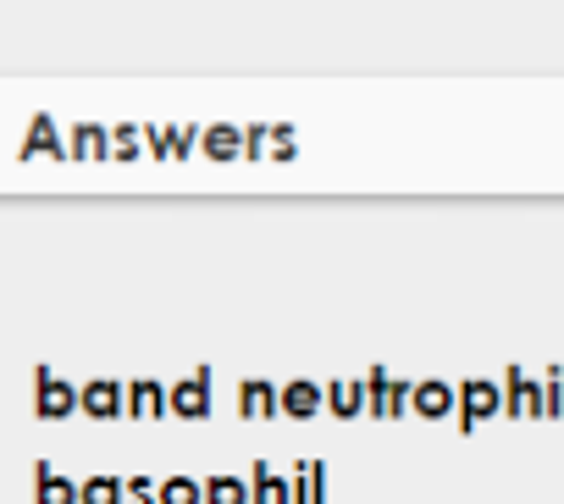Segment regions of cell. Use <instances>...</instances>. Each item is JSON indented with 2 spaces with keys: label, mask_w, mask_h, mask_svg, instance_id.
I'll list each match as a JSON object with an SVG mask.
<instances>
[{
  "label": "cell",
  "mask_w": 564,
  "mask_h": 504,
  "mask_svg": "<svg viewBox=\"0 0 564 504\" xmlns=\"http://www.w3.org/2000/svg\"><path fill=\"white\" fill-rule=\"evenodd\" d=\"M34 416L40 421H67L73 410H84V388H73L67 377H56L51 366H34Z\"/></svg>",
  "instance_id": "6da1fadb"
},
{
  "label": "cell",
  "mask_w": 564,
  "mask_h": 504,
  "mask_svg": "<svg viewBox=\"0 0 564 504\" xmlns=\"http://www.w3.org/2000/svg\"><path fill=\"white\" fill-rule=\"evenodd\" d=\"M503 410V377H465L459 383V432L470 438L481 421Z\"/></svg>",
  "instance_id": "7a4b0ae2"
},
{
  "label": "cell",
  "mask_w": 564,
  "mask_h": 504,
  "mask_svg": "<svg viewBox=\"0 0 564 504\" xmlns=\"http://www.w3.org/2000/svg\"><path fill=\"white\" fill-rule=\"evenodd\" d=\"M366 394H371V416L377 421H399L404 410H415V383L393 377L388 366H371L366 372Z\"/></svg>",
  "instance_id": "3957f363"
},
{
  "label": "cell",
  "mask_w": 564,
  "mask_h": 504,
  "mask_svg": "<svg viewBox=\"0 0 564 504\" xmlns=\"http://www.w3.org/2000/svg\"><path fill=\"white\" fill-rule=\"evenodd\" d=\"M503 416H514V421L547 416V388H542V377H531L525 366H503Z\"/></svg>",
  "instance_id": "277c9868"
},
{
  "label": "cell",
  "mask_w": 564,
  "mask_h": 504,
  "mask_svg": "<svg viewBox=\"0 0 564 504\" xmlns=\"http://www.w3.org/2000/svg\"><path fill=\"white\" fill-rule=\"evenodd\" d=\"M172 416L177 421H205L210 416V366H194L188 377L172 383Z\"/></svg>",
  "instance_id": "5b68a950"
},
{
  "label": "cell",
  "mask_w": 564,
  "mask_h": 504,
  "mask_svg": "<svg viewBox=\"0 0 564 504\" xmlns=\"http://www.w3.org/2000/svg\"><path fill=\"white\" fill-rule=\"evenodd\" d=\"M84 416H89V421H117V416H128V383H117V377H89V383H84Z\"/></svg>",
  "instance_id": "8992f818"
},
{
  "label": "cell",
  "mask_w": 564,
  "mask_h": 504,
  "mask_svg": "<svg viewBox=\"0 0 564 504\" xmlns=\"http://www.w3.org/2000/svg\"><path fill=\"white\" fill-rule=\"evenodd\" d=\"M415 416L421 421H459V388L454 383H443V377H421L415 383Z\"/></svg>",
  "instance_id": "52a82bcc"
},
{
  "label": "cell",
  "mask_w": 564,
  "mask_h": 504,
  "mask_svg": "<svg viewBox=\"0 0 564 504\" xmlns=\"http://www.w3.org/2000/svg\"><path fill=\"white\" fill-rule=\"evenodd\" d=\"M34 504H84V482H73L51 460H34Z\"/></svg>",
  "instance_id": "ba28073f"
},
{
  "label": "cell",
  "mask_w": 564,
  "mask_h": 504,
  "mask_svg": "<svg viewBox=\"0 0 564 504\" xmlns=\"http://www.w3.org/2000/svg\"><path fill=\"white\" fill-rule=\"evenodd\" d=\"M327 410V388L311 383V377H289L282 383V416L289 421H316Z\"/></svg>",
  "instance_id": "9c48e42d"
},
{
  "label": "cell",
  "mask_w": 564,
  "mask_h": 504,
  "mask_svg": "<svg viewBox=\"0 0 564 504\" xmlns=\"http://www.w3.org/2000/svg\"><path fill=\"white\" fill-rule=\"evenodd\" d=\"M128 416H133V421H161V416H172V388L155 383V377H133V383H128Z\"/></svg>",
  "instance_id": "30bf717a"
},
{
  "label": "cell",
  "mask_w": 564,
  "mask_h": 504,
  "mask_svg": "<svg viewBox=\"0 0 564 504\" xmlns=\"http://www.w3.org/2000/svg\"><path fill=\"white\" fill-rule=\"evenodd\" d=\"M238 416H243V421H271V416H282V388L265 383V377H243V383H238Z\"/></svg>",
  "instance_id": "8fae6325"
},
{
  "label": "cell",
  "mask_w": 564,
  "mask_h": 504,
  "mask_svg": "<svg viewBox=\"0 0 564 504\" xmlns=\"http://www.w3.org/2000/svg\"><path fill=\"white\" fill-rule=\"evenodd\" d=\"M327 410H333L338 421L371 416V394H366V377H333V383H327Z\"/></svg>",
  "instance_id": "7c38bea8"
},
{
  "label": "cell",
  "mask_w": 564,
  "mask_h": 504,
  "mask_svg": "<svg viewBox=\"0 0 564 504\" xmlns=\"http://www.w3.org/2000/svg\"><path fill=\"white\" fill-rule=\"evenodd\" d=\"M249 493H254V504H294V476H282L265 460H254L249 465Z\"/></svg>",
  "instance_id": "4fadbf2b"
},
{
  "label": "cell",
  "mask_w": 564,
  "mask_h": 504,
  "mask_svg": "<svg viewBox=\"0 0 564 504\" xmlns=\"http://www.w3.org/2000/svg\"><path fill=\"white\" fill-rule=\"evenodd\" d=\"M294 504H327V460L294 465Z\"/></svg>",
  "instance_id": "5bb4252c"
},
{
  "label": "cell",
  "mask_w": 564,
  "mask_h": 504,
  "mask_svg": "<svg viewBox=\"0 0 564 504\" xmlns=\"http://www.w3.org/2000/svg\"><path fill=\"white\" fill-rule=\"evenodd\" d=\"M23 156H56V161H73V150L62 144V133H56V122H51L45 111L29 122V144H23Z\"/></svg>",
  "instance_id": "9a60e30c"
},
{
  "label": "cell",
  "mask_w": 564,
  "mask_h": 504,
  "mask_svg": "<svg viewBox=\"0 0 564 504\" xmlns=\"http://www.w3.org/2000/svg\"><path fill=\"white\" fill-rule=\"evenodd\" d=\"M67 150H73V161H111V133L95 128V122H78L73 139H67Z\"/></svg>",
  "instance_id": "2e32d148"
},
{
  "label": "cell",
  "mask_w": 564,
  "mask_h": 504,
  "mask_svg": "<svg viewBox=\"0 0 564 504\" xmlns=\"http://www.w3.org/2000/svg\"><path fill=\"white\" fill-rule=\"evenodd\" d=\"M199 150H205L210 161H243L249 139H243L238 128H205V133H199Z\"/></svg>",
  "instance_id": "e0dca14e"
},
{
  "label": "cell",
  "mask_w": 564,
  "mask_h": 504,
  "mask_svg": "<svg viewBox=\"0 0 564 504\" xmlns=\"http://www.w3.org/2000/svg\"><path fill=\"white\" fill-rule=\"evenodd\" d=\"M205 504H254L249 493V476H205Z\"/></svg>",
  "instance_id": "ac0fdd59"
},
{
  "label": "cell",
  "mask_w": 564,
  "mask_h": 504,
  "mask_svg": "<svg viewBox=\"0 0 564 504\" xmlns=\"http://www.w3.org/2000/svg\"><path fill=\"white\" fill-rule=\"evenodd\" d=\"M161 504H205V482L199 476H166L161 482Z\"/></svg>",
  "instance_id": "d6986e66"
},
{
  "label": "cell",
  "mask_w": 564,
  "mask_h": 504,
  "mask_svg": "<svg viewBox=\"0 0 564 504\" xmlns=\"http://www.w3.org/2000/svg\"><path fill=\"white\" fill-rule=\"evenodd\" d=\"M84 504H128V482L122 476H89L84 482Z\"/></svg>",
  "instance_id": "ffe728a7"
},
{
  "label": "cell",
  "mask_w": 564,
  "mask_h": 504,
  "mask_svg": "<svg viewBox=\"0 0 564 504\" xmlns=\"http://www.w3.org/2000/svg\"><path fill=\"white\" fill-rule=\"evenodd\" d=\"M139 144H144V133H139V128H111V161H133V156H139Z\"/></svg>",
  "instance_id": "44dd1931"
},
{
  "label": "cell",
  "mask_w": 564,
  "mask_h": 504,
  "mask_svg": "<svg viewBox=\"0 0 564 504\" xmlns=\"http://www.w3.org/2000/svg\"><path fill=\"white\" fill-rule=\"evenodd\" d=\"M542 388H547V416L564 421V366H547L542 372Z\"/></svg>",
  "instance_id": "7402d4cb"
},
{
  "label": "cell",
  "mask_w": 564,
  "mask_h": 504,
  "mask_svg": "<svg viewBox=\"0 0 564 504\" xmlns=\"http://www.w3.org/2000/svg\"><path fill=\"white\" fill-rule=\"evenodd\" d=\"M199 133H205V128H166V156H177V161H183V156L199 144Z\"/></svg>",
  "instance_id": "603a6c76"
},
{
  "label": "cell",
  "mask_w": 564,
  "mask_h": 504,
  "mask_svg": "<svg viewBox=\"0 0 564 504\" xmlns=\"http://www.w3.org/2000/svg\"><path fill=\"white\" fill-rule=\"evenodd\" d=\"M128 504H161V482H150V476H128Z\"/></svg>",
  "instance_id": "cb8c5ba5"
},
{
  "label": "cell",
  "mask_w": 564,
  "mask_h": 504,
  "mask_svg": "<svg viewBox=\"0 0 564 504\" xmlns=\"http://www.w3.org/2000/svg\"><path fill=\"white\" fill-rule=\"evenodd\" d=\"M271 161H294V133H289V128L271 133Z\"/></svg>",
  "instance_id": "d4e9b609"
},
{
  "label": "cell",
  "mask_w": 564,
  "mask_h": 504,
  "mask_svg": "<svg viewBox=\"0 0 564 504\" xmlns=\"http://www.w3.org/2000/svg\"><path fill=\"white\" fill-rule=\"evenodd\" d=\"M243 139H249V150H243V156H249V161H254V156H260V150H265V128H243Z\"/></svg>",
  "instance_id": "484cf974"
}]
</instances>
